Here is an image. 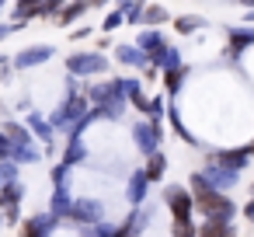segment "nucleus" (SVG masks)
Listing matches in <instances>:
<instances>
[{
  "label": "nucleus",
  "mask_w": 254,
  "mask_h": 237,
  "mask_svg": "<svg viewBox=\"0 0 254 237\" xmlns=\"http://www.w3.org/2000/svg\"><path fill=\"white\" fill-rule=\"evenodd\" d=\"M63 63H66V74H73V77H80V80L108 77V74H112V56H108V53H98V49H77V53H70Z\"/></svg>",
  "instance_id": "obj_1"
},
{
  "label": "nucleus",
  "mask_w": 254,
  "mask_h": 237,
  "mask_svg": "<svg viewBox=\"0 0 254 237\" xmlns=\"http://www.w3.org/2000/svg\"><path fill=\"white\" fill-rule=\"evenodd\" d=\"M87 112H91V101H87V94H84V91H80V94H63V98H60V105H56V112L49 115V122H53V129H56V133H63V136H66V133H70L84 115H87Z\"/></svg>",
  "instance_id": "obj_2"
},
{
  "label": "nucleus",
  "mask_w": 254,
  "mask_h": 237,
  "mask_svg": "<svg viewBox=\"0 0 254 237\" xmlns=\"http://www.w3.org/2000/svg\"><path fill=\"white\" fill-rule=\"evenodd\" d=\"M195 213L202 220H223V223H233V216L240 213V206L233 202L230 192H209L202 199H195Z\"/></svg>",
  "instance_id": "obj_3"
},
{
  "label": "nucleus",
  "mask_w": 254,
  "mask_h": 237,
  "mask_svg": "<svg viewBox=\"0 0 254 237\" xmlns=\"http://www.w3.org/2000/svg\"><path fill=\"white\" fill-rule=\"evenodd\" d=\"M101 220H105V202L94 199V195H77L73 206H70V213H66V220H63V227L84 230V227H94Z\"/></svg>",
  "instance_id": "obj_4"
},
{
  "label": "nucleus",
  "mask_w": 254,
  "mask_h": 237,
  "mask_svg": "<svg viewBox=\"0 0 254 237\" xmlns=\"http://www.w3.org/2000/svg\"><path fill=\"white\" fill-rule=\"evenodd\" d=\"M164 209L171 213V220H191L195 216V195L188 192V185H164Z\"/></svg>",
  "instance_id": "obj_5"
},
{
  "label": "nucleus",
  "mask_w": 254,
  "mask_h": 237,
  "mask_svg": "<svg viewBox=\"0 0 254 237\" xmlns=\"http://www.w3.org/2000/svg\"><path fill=\"white\" fill-rule=\"evenodd\" d=\"M160 143H164V126H157V122H150V119H136V122H132V147H136L143 157L157 154Z\"/></svg>",
  "instance_id": "obj_6"
},
{
  "label": "nucleus",
  "mask_w": 254,
  "mask_h": 237,
  "mask_svg": "<svg viewBox=\"0 0 254 237\" xmlns=\"http://www.w3.org/2000/svg\"><path fill=\"white\" fill-rule=\"evenodd\" d=\"M53 56H56V46H49V42H35V46H25V49H18V53L11 56V67H14L18 74H25V70L46 67Z\"/></svg>",
  "instance_id": "obj_7"
},
{
  "label": "nucleus",
  "mask_w": 254,
  "mask_h": 237,
  "mask_svg": "<svg viewBox=\"0 0 254 237\" xmlns=\"http://www.w3.org/2000/svg\"><path fill=\"white\" fill-rule=\"evenodd\" d=\"M63 227V220L56 216V213H35V216H28V220H21V227H18V237H53L56 230Z\"/></svg>",
  "instance_id": "obj_8"
},
{
  "label": "nucleus",
  "mask_w": 254,
  "mask_h": 237,
  "mask_svg": "<svg viewBox=\"0 0 254 237\" xmlns=\"http://www.w3.org/2000/svg\"><path fill=\"white\" fill-rule=\"evenodd\" d=\"M198 171H202V174L209 178V185H212L216 192H233V188L240 185V178H244L240 171H230V167L216 164L212 157H209V160H205V167H198Z\"/></svg>",
  "instance_id": "obj_9"
},
{
  "label": "nucleus",
  "mask_w": 254,
  "mask_h": 237,
  "mask_svg": "<svg viewBox=\"0 0 254 237\" xmlns=\"http://www.w3.org/2000/svg\"><path fill=\"white\" fill-rule=\"evenodd\" d=\"M25 115H28V119H25V126L32 129V136L46 147V154H53V150H56V129H53V122H49L46 115H39L35 108H32V112H25Z\"/></svg>",
  "instance_id": "obj_10"
},
{
  "label": "nucleus",
  "mask_w": 254,
  "mask_h": 237,
  "mask_svg": "<svg viewBox=\"0 0 254 237\" xmlns=\"http://www.w3.org/2000/svg\"><path fill=\"white\" fill-rule=\"evenodd\" d=\"M112 60H115V63H122V67H129V70H139V74H143V67L150 63V56H146L136 42H115Z\"/></svg>",
  "instance_id": "obj_11"
},
{
  "label": "nucleus",
  "mask_w": 254,
  "mask_h": 237,
  "mask_svg": "<svg viewBox=\"0 0 254 237\" xmlns=\"http://www.w3.org/2000/svg\"><path fill=\"white\" fill-rule=\"evenodd\" d=\"M216 164H223V167H230V171H247L251 167V150L247 147H223V150H216V154H209Z\"/></svg>",
  "instance_id": "obj_12"
},
{
  "label": "nucleus",
  "mask_w": 254,
  "mask_h": 237,
  "mask_svg": "<svg viewBox=\"0 0 254 237\" xmlns=\"http://www.w3.org/2000/svg\"><path fill=\"white\" fill-rule=\"evenodd\" d=\"M146 195H150V178L143 174V167L129 171V181H126V202H129V206H143Z\"/></svg>",
  "instance_id": "obj_13"
},
{
  "label": "nucleus",
  "mask_w": 254,
  "mask_h": 237,
  "mask_svg": "<svg viewBox=\"0 0 254 237\" xmlns=\"http://www.w3.org/2000/svg\"><path fill=\"white\" fill-rule=\"evenodd\" d=\"M247 46H254V28H226V53L223 56L240 60Z\"/></svg>",
  "instance_id": "obj_14"
},
{
  "label": "nucleus",
  "mask_w": 254,
  "mask_h": 237,
  "mask_svg": "<svg viewBox=\"0 0 254 237\" xmlns=\"http://www.w3.org/2000/svg\"><path fill=\"white\" fill-rule=\"evenodd\" d=\"M188 74H191V67H174V70H160V87H164V94L167 98H178L181 94V87H185V80H188Z\"/></svg>",
  "instance_id": "obj_15"
},
{
  "label": "nucleus",
  "mask_w": 254,
  "mask_h": 237,
  "mask_svg": "<svg viewBox=\"0 0 254 237\" xmlns=\"http://www.w3.org/2000/svg\"><path fill=\"white\" fill-rule=\"evenodd\" d=\"M73 199H77V195L70 192V181H66V185H56V188H53V199H49V213H56L60 220H66Z\"/></svg>",
  "instance_id": "obj_16"
},
{
  "label": "nucleus",
  "mask_w": 254,
  "mask_h": 237,
  "mask_svg": "<svg viewBox=\"0 0 254 237\" xmlns=\"http://www.w3.org/2000/svg\"><path fill=\"white\" fill-rule=\"evenodd\" d=\"M136 46H139L146 56H153L157 49H164V46H167V35H164L160 28H139V35H136Z\"/></svg>",
  "instance_id": "obj_17"
},
{
  "label": "nucleus",
  "mask_w": 254,
  "mask_h": 237,
  "mask_svg": "<svg viewBox=\"0 0 254 237\" xmlns=\"http://www.w3.org/2000/svg\"><path fill=\"white\" fill-rule=\"evenodd\" d=\"M66 147H63V164H70V167H77V164H84L87 160V147H84V136H66L63 140Z\"/></svg>",
  "instance_id": "obj_18"
},
{
  "label": "nucleus",
  "mask_w": 254,
  "mask_h": 237,
  "mask_svg": "<svg viewBox=\"0 0 254 237\" xmlns=\"http://www.w3.org/2000/svg\"><path fill=\"white\" fill-rule=\"evenodd\" d=\"M143 174L150 178V185H153V181H164V174H167V154L157 150V154L143 157Z\"/></svg>",
  "instance_id": "obj_19"
},
{
  "label": "nucleus",
  "mask_w": 254,
  "mask_h": 237,
  "mask_svg": "<svg viewBox=\"0 0 254 237\" xmlns=\"http://www.w3.org/2000/svg\"><path fill=\"white\" fill-rule=\"evenodd\" d=\"M87 11H91V4H84V0H66V7L60 11L56 25H60V28H70V25H77Z\"/></svg>",
  "instance_id": "obj_20"
},
{
  "label": "nucleus",
  "mask_w": 254,
  "mask_h": 237,
  "mask_svg": "<svg viewBox=\"0 0 254 237\" xmlns=\"http://www.w3.org/2000/svg\"><path fill=\"white\" fill-rule=\"evenodd\" d=\"M150 63H153L157 70H174V67H181V49L167 42L164 49H157V53L150 56Z\"/></svg>",
  "instance_id": "obj_21"
},
{
  "label": "nucleus",
  "mask_w": 254,
  "mask_h": 237,
  "mask_svg": "<svg viewBox=\"0 0 254 237\" xmlns=\"http://www.w3.org/2000/svg\"><path fill=\"white\" fill-rule=\"evenodd\" d=\"M25 202V181H7L0 185V209H11Z\"/></svg>",
  "instance_id": "obj_22"
},
{
  "label": "nucleus",
  "mask_w": 254,
  "mask_h": 237,
  "mask_svg": "<svg viewBox=\"0 0 254 237\" xmlns=\"http://www.w3.org/2000/svg\"><path fill=\"white\" fill-rule=\"evenodd\" d=\"M171 25H174V32H178V35H195V32H202L209 21H205L202 14H178Z\"/></svg>",
  "instance_id": "obj_23"
},
{
  "label": "nucleus",
  "mask_w": 254,
  "mask_h": 237,
  "mask_svg": "<svg viewBox=\"0 0 254 237\" xmlns=\"http://www.w3.org/2000/svg\"><path fill=\"white\" fill-rule=\"evenodd\" d=\"M240 230L233 223H223V220H205L198 223V237H237Z\"/></svg>",
  "instance_id": "obj_24"
},
{
  "label": "nucleus",
  "mask_w": 254,
  "mask_h": 237,
  "mask_svg": "<svg viewBox=\"0 0 254 237\" xmlns=\"http://www.w3.org/2000/svg\"><path fill=\"white\" fill-rule=\"evenodd\" d=\"M171 21V11L164 7V4H146V11H143V28H160V25H167Z\"/></svg>",
  "instance_id": "obj_25"
},
{
  "label": "nucleus",
  "mask_w": 254,
  "mask_h": 237,
  "mask_svg": "<svg viewBox=\"0 0 254 237\" xmlns=\"http://www.w3.org/2000/svg\"><path fill=\"white\" fill-rule=\"evenodd\" d=\"M188 192H191L195 199H202V195H209V192H216V188L209 185V178H205L202 171H191V174H188Z\"/></svg>",
  "instance_id": "obj_26"
},
{
  "label": "nucleus",
  "mask_w": 254,
  "mask_h": 237,
  "mask_svg": "<svg viewBox=\"0 0 254 237\" xmlns=\"http://www.w3.org/2000/svg\"><path fill=\"white\" fill-rule=\"evenodd\" d=\"M39 7H42V0H18V4H14V21L39 18Z\"/></svg>",
  "instance_id": "obj_27"
},
{
  "label": "nucleus",
  "mask_w": 254,
  "mask_h": 237,
  "mask_svg": "<svg viewBox=\"0 0 254 237\" xmlns=\"http://www.w3.org/2000/svg\"><path fill=\"white\" fill-rule=\"evenodd\" d=\"M164 115H167V94H153V98H150V112H146V119L157 122V126H164Z\"/></svg>",
  "instance_id": "obj_28"
},
{
  "label": "nucleus",
  "mask_w": 254,
  "mask_h": 237,
  "mask_svg": "<svg viewBox=\"0 0 254 237\" xmlns=\"http://www.w3.org/2000/svg\"><path fill=\"white\" fill-rule=\"evenodd\" d=\"M171 237H198V223L191 220H171Z\"/></svg>",
  "instance_id": "obj_29"
},
{
  "label": "nucleus",
  "mask_w": 254,
  "mask_h": 237,
  "mask_svg": "<svg viewBox=\"0 0 254 237\" xmlns=\"http://www.w3.org/2000/svg\"><path fill=\"white\" fill-rule=\"evenodd\" d=\"M122 25H126V14L115 7V11H108V14H105V21H101V32H105V35H115Z\"/></svg>",
  "instance_id": "obj_30"
},
{
  "label": "nucleus",
  "mask_w": 254,
  "mask_h": 237,
  "mask_svg": "<svg viewBox=\"0 0 254 237\" xmlns=\"http://www.w3.org/2000/svg\"><path fill=\"white\" fill-rule=\"evenodd\" d=\"M146 4H150V0H129V7L122 11V14H126V25H139V21H143Z\"/></svg>",
  "instance_id": "obj_31"
},
{
  "label": "nucleus",
  "mask_w": 254,
  "mask_h": 237,
  "mask_svg": "<svg viewBox=\"0 0 254 237\" xmlns=\"http://www.w3.org/2000/svg\"><path fill=\"white\" fill-rule=\"evenodd\" d=\"M66 7V0H42V7H39V18H60V11Z\"/></svg>",
  "instance_id": "obj_32"
},
{
  "label": "nucleus",
  "mask_w": 254,
  "mask_h": 237,
  "mask_svg": "<svg viewBox=\"0 0 254 237\" xmlns=\"http://www.w3.org/2000/svg\"><path fill=\"white\" fill-rule=\"evenodd\" d=\"M0 178H4V185H7V181H21V164L0 160Z\"/></svg>",
  "instance_id": "obj_33"
},
{
  "label": "nucleus",
  "mask_w": 254,
  "mask_h": 237,
  "mask_svg": "<svg viewBox=\"0 0 254 237\" xmlns=\"http://www.w3.org/2000/svg\"><path fill=\"white\" fill-rule=\"evenodd\" d=\"M70 171H73L70 164H63V160H56V164H53V171H49V178H53V185H66V181H70Z\"/></svg>",
  "instance_id": "obj_34"
},
{
  "label": "nucleus",
  "mask_w": 254,
  "mask_h": 237,
  "mask_svg": "<svg viewBox=\"0 0 254 237\" xmlns=\"http://www.w3.org/2000/svg\"><path fill=\"white\" fill-rule=\"evenodd\" d=\"M0 160H14V140L0 129Z\"/></svg>",
  "instance_id": "obj_35"
},
{
  "label": "nucleus",
  "mask_w": 254,
  "mask_h": 237,
  "mask_svg": "<svg viewBox=\"0 0 254 237\" xmlns=\"http://www.w3.org/2000/svg\"><path fill=\"white\" fill-rule=\"evenodd\" d=\"M129 105H132L136 112H143V119H146V112H150V94H143V91H136V94L129 98Z\"/></svg>",
  "instance_id": "obj_36"
},
{
  "label": "nucleus",
  "mask_w": 254,
  "mask_h": 237,
  "mask_svg": "<svg viewBox=\"0 0 254 237\" xmlns=\"http://www.w3.org/2000/svg\"><path fill=\"white\" fill-rule=\"evenodd\" d=\"M91 35H94V28H91V25H80V28L70 32V42H84V39H91Z\"/></svg>",
  "instance_id": "obj_37"
},
{
  "label": "nucleus",
  "mask_w": 254,
  "mask_h": 237,
  "mask_svg": "<svg viewBox=\"0 0 254 237\" xmlns=\"http://www.w3.org/2000/svg\"><path fill=\"white\" fill-rule=\"evenodd\" d=\"M240 216H244L247 223H254V192H251V199H247V202L240 206Z\"/></svg>",
  "instance_id": "obj_38"
},
{
  "label": "nucleus",
  "mask_w": 254,
  "mask_h": 237,
  "mask_svg": "<svg viewBox=\"0 0 254 237\" xmlns=\"http://www.w3.org/2000/svg\"><path fill=\"white\" fill-rule=\"evenodd\" d=\"M11 77H14V67H11V63H0V84L7 87V84H11Z\"/></svg>",
  "instance_id": "obj_39"
},
{
  "label": "nucleus",
  "mask_w": 254,
  "mask_h": 237,
  "mask_svg": "<svg viewBox=\"0 0 254 237\" xmlns=\"http://www.w3.org/2000/svg\"><path fill=\"white\" fill-rule=\"evenodd\" d=\"M108 49H112V35L101 32V35H98V53H108Z\"/></svg>",
  "instance_id": "obj_40"
},
{
  "label": "nucleus",
  "mask_w": 254,
  "mask_h": 237,
  "mask_svg": "<svg viewBox=\"0 0 254 237\" xmlns=\"http://www.w3.org/2000/svg\"><path fill=\"white\" fill-rule=\"evenodd\" d=\"M14 35V25H7V21H0V42H7Z\"/></svg>",
  "instance_id": "obj_41"
},
{
  "label": "nucleus",
  "mask_w": 254,
  "mask_h": 237,
  "mask_svg": "<svg viewBox=\"0 0 254 237\" xmlns=\"http://www.w3.org/2000/svg\"><path fill=\"white\" fill-rule=\"evenodd\" d=\"M108 4H112V0H91V7H94V11H101V7H108Z\"/></svg>",
  "instance_id": "obj_42"
},
{
  "label": "nucleus",
  "mask_w": 254,
  "mask_h": 237,
  "mask_svg": "<svg viewBox=\"0 0 254 237\" xmlns=\"http://www.w3.org/2000/svg\"><path fill=\"white\" fill-rule=\"evenodd\" d=\"M244 21H247V25H254V7H251V11L244 14Z\"/></svg>",
  "instance_id": "obj_43"
},
{
  "label": "nucleus",
  "mask_w": 254,
  "mask_h": 237,
  "mask_svg": "<svg viewBox=\"0 0 254 237\" xmlns=\"http://www.w3.org/2000/svg\"><path fill=\"white\" fill-rule=\"evenodd\" d=\"M237 4H240V7H247V11H251V7H254V0H237Z\"/></svg>",
  "instance_id": "obj_44"
},
{
  "label": "nucleus",
  "mask_w": 254,
  "mask_h": 237,
  "mask_svg": "<svg viewBox=\"0 0 254 237\" xmlns=\"http://www.w3.org/2000/svg\"><path fill=\"white\" fill-rule=\"evenodd\" d=\"M244 147H247V150H251V157H254V140H251V143H244Z\"/></svg>",
  "instance_id": "obj_45"
},
{
  "label": "nucleus",
  "mask_w": 254,
  "mask_h": 237,
  "mask_svg": "<svg viewBox=\"0 0 254 237\" xmlns=\"http://www.w3.org/2000/svg\"><path fill=\"white\" fill-rule=\"evenodd\" d=\"M0 227H4V209H0Z\"/></svg>",
  "instance_id": "obj_46"
},
{
  "label": "nucleus",
  "mask_w": 254,
  "mask_h": 237,
  "mask_svg": "<svg viewBox=\"0 0 254 237\" xmlns=\"http://www.w3.org/2000/svg\"><path fill=\"white\" fill-rule=\"evenodd\" d=\"M0 63H7V56H0Z\"/></svg>",
  "instance_id": "obj_47"
},
{
  "label": "nucleus",
  "mask_w": 254,
  "mask_h": 237,
  "mask_svg": "<svg viewBox=\"0 0 254 237\" xmlns=\"http://www.w3.org/2000/svg\"><path fill=\"white\" fill-rule=\"evenodd\" d=\"M84 4H91V0H84Z\"/></svg>",
  "instance_id": "obj_48"
},
{
  "label": "nucleus",
  "mask_w": 254,
  "mask_h": 237,
  "mask_svg": "<svg viewBox=\"0 0 254 237\" xmlns=\"http://www.w3.org/2000/svg\"><path fill=\"white\" fill-rule=\"evenodd\" d=\"M0 185H4V178H0Z\"/></svg>",
  "instance_id": "obj_49"
}]
</instances>
